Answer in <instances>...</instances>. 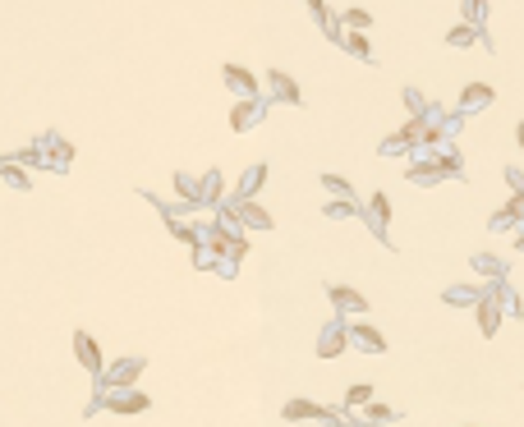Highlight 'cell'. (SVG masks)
Returning <instances> with one entry per match:
<instances>
[{"mask_svg":"<svg viewBox=\"0 0 524 427\" xmlns=\"http://www.w3.org/2000/svg\"><path fill=\"white\" fill-rule=\"evenodd\" d=\"M354 340L364 345L368 354H382V349H386V340H382V336H377V331H368V326H354Z\"/></svg>","mask_w":524,"mask_h":427,"instance_id":"obj_1","label":"cell"},{"mask_svg":"<svg viewBox=\"0 0 524 427\" xmlns=\"http://www.w3.org/2000/svg\"><path fill=\"white\" fill-rule=\"evenodd\" d=\"M341 349H345V331H327V336H322V349H317V354H322V358H336Z\"/></svg>","mask_w":524,"mask_h":427,"instance_id":"obj_2","label":"cell"},{"mask_svg":"<svg viewBox=\"0 0 524 427\" xmlns=\"http://www.w3.org/2000/svg\"><path fill=\"white\" fill-rule=\"evenodd\" d=\"M74 349H79V358L87 367H102V358H97V345L87 340V336H74Z\"/></svg>","mask_w":524,"mask_h":427,"instance_id":"obj_3","label":"cell"},{"mask_svg":"<svg viewBox=\"0 0 524 427\" xmlns=\"http://www.w3.org/2000/svg\"><path fill=\"white\" fill-rule=\"evenodd\" d=\"M332 299H336L341 308H349V313H364V299H359V294H349V289H332Z\"/></svg>","mask_w":524,"mask_h":427,"instance_id":"obj_4","label":"cell"},{"mask_svg":"<svg viewBox=\"0 0 524 427\" xmlns=\"http://www.w3.org/2000/svg\"><path fill=\"white\" fill-rule=\"evenodd\" d=\"M368 395H373V386H368V382H354V391H349V404H368Z\"/></svg>","mask_w":524,"mask_h":427,"instance_id":"obj_5","label":"cell"},{"mask_svg":"<svg viewBox=\"0 0 524 427\" xmlns=\"http://www.w3.org/2000/svg\"><path fill=\"white\" fill-rule=\"evenodd\" d=\"M479 322H483V331H492V326H497V308L483 304V308H479Z\"/></svg>","mask_w":524,"mask_h":427,"instance_id":"obj_6","label":"cell"},{"mask_svg":"<svg viewBox=\"0 0 524 427\" xmlns=\"http://www.w3.org/2000/svg\"><path fill=\"white\" fill-rule=\"evenodd\" d=\"M226 79L239 87V92H249V87H253V79H249V74H239V70H226Z\"/></svg>","mask_w":524,"mask_h":427,"instance_id":"obj_7","label":"cell"}]
</instances>
